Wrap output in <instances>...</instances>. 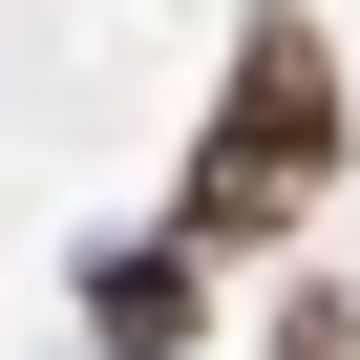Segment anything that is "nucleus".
<instances>
[{
  "mask_svg": "<svg viewBox=\"0 0 360 360\" xmlns=\"http://www.w3.org/2000/svg\"><path fill=\"white\" fill-rule=\"evenodd\" d=\"M85 318H106V339H191V255H169V233L127 255V233H106V255H85Z\"/></svg>",
  "mask_w": 360,
  "mask_h": 360,
  "instance_id": "f03ea898",
  "label": "nucleus"
},
{
  "mask_svg": "<svg viewBox=\"0 0 360 360\" xmlns=\"http://www.w3.org/2000/svg\"><path fill=\"white\" fill-rule=\"evenodd\" d=\"M318 169H339V43L297 22V0H255L233 106H212V169H191V233H297Z\"/></svg>",
  "mask_w": 360,
  "mask_h": 360,
  "instance_id": "f257e3e1",
  "label": "nucleus"
}]
</instances>
